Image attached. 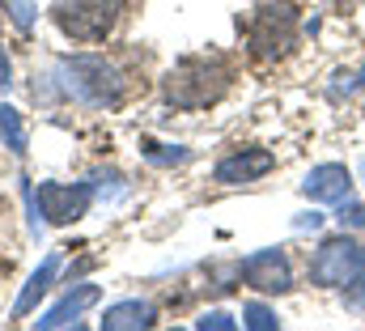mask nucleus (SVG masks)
Segmentation results:
<instances>
[{
    "instance_id": "f257e3e1",
    "label": "nucleus",
    "mask_w": 365,
    "mask_h": 331,
    "mask_svg": "<svg viewBox=\"0 0 365 331\" xmlns=\"http://www.w3.org/2000/svg\"><path fill=\"white\" fill-rule=\"evenodd\" d=\"M230 89V64L221 56H187L166 73V98L175 106H208Z\"/></svg>"
},
{
    "instance_id": "f03ea898",
    "label": "nucleus",
    "mask_w": 365,
    "mask_h": 331,
    "mask_svg": "<svg viewBox=\"0 0 365 331\" xmlns=\"http://www.w3.org/2000/svg\"><path fill=\"white\" fill-rule=\"evenodd\" d=\"M60 81L86 106H115L119 93H123L119 68L110 60H102V56H68V60H60Z\"/></svg>"
},
{
    "instance_id": "7ed1b4c3",
    "label": "nucleus",
    "mask_w": 365,
    "mask_h": 331,
    "mask_svg": "<svg viewBox=\"0 0 365 331\" xmlns=\"http://www.w3.org/2000/svg\"><path fill=\"white\" fill-rule=\"evenodd\" d=\"M310 280L323 289H353L365 280V247L353 238H327L310 259Z\"/></svg>"
},
{
    "instance_id": "20e7f679",
    "label": "nucleus",
    "mask_w": 365,
    "mask_h": 331,
    "mask_svg": "<svg viewBox=\"0 0 365 331\" xmlns=\"http://www.w3.org/2000/svg\"><path fill=\"white\" fill-rule=\"evenodd\" d=\"M119 9H123L119 0H60L56 4V21L77 43H102L115 30Z\"/></svg>"
},
{
    "instance_id": "39448f33",
    "label": "nucleus",
    "mask_w": 365,
    "mask_h": 331,
    "mask_svg": "<svg viewBox=\"0 0 365 331\" xmlns=\"http://www.w3.org/2000/svg\"><path fill=\"white\" fill-rule=\"evenodd\" d=\"M247 39H251V51L264 56V60H276L284 56L293 43H297V17L284 9V4H268L255 13V21L247 26Z\"/></svg>"
},
{
    "instance_id": "423d86ee",
    "label": "nucleus",
    "mask_w": 365,
    "mask_h": 331,
    "mask_svg": "<svg viewBox=\"0 0 365 331\" xmlns=\"http://www.w3.org/2000/svg\"><path fill=\"white\" fill-rule=\"evenodd\" d=\"M93 200L90 183H38L34 191V208L51 221V225H68V221H81L86 208Z\"/></svg>"
},
{
    "instance_id": "0eeeda50",
    "label": "nucleus",
    "mask_w": 365,
    "mask_h": 331,
    "mask_svg": "<svg viewBox=\"0 0 365 331\" xmlns=\"http://www.w3.org/2000/svg\"><path fill=\"white\" fill-rule=\"evenodd\" d=\"M242 280L259 293H289L293 289V268L280 250H255L242 259Z\"/></svg>"
},
{
    "instance_id": "6e6552de",
    "label": "nucleus",
    "mask_w": 365,
    "mask_h": 331,
    "mask_svg": "<svg viewBox=\"0 0 365 331\" xmlns=\"http://www.w3.org/2000/svg\"><path fill=\"white\" fill-rule=\"evenodd\" d=\"M268 170H272V153H268V149H238V153L221 158L212 174H217V183L238 187V183H255V178H264Z\"/></svg>"
},
{
    "instance_id": "1a4fd4ad",
    "label": "nucleus",
    "mask_w": 365,
    "mask_h": 331,
    "mask_svg": "<svg viewBox=\"0 0 365 331\" xmlns=\"http://www.w3.org/2000/svg\"><path fill=\"white\" fill-rule=\"evenodd\" d=\"M302 191H306L310 200L336 204V200H344V195L353 191V174H349L344 166H336V162H323V166H314V170L302 178Z\"/></svg>"
},
{
    "instance_id": "9d476101",
    "label": "nucleus",
    "mask_w": 365,
    "mask_h": 331,
    "mask_svg": "<svg viewBox=\"0 0 365 331\" xmlns=\"http://www.w3.org/2000/svg\"><path fill=\"white\" fill-rule=\"evenodd\" d=\"M158 310L149 302H119V306H106L102 315V331H140V327H153Z\"/></svg>"
},
{
    "instance_id": "9b49d317",
    "label": "nucleus",
    "mask_w": 365,
    "mask_h": 331,
    "mask_svg": "<svg viewBox=\"0 0 365 331\" xmlns=\"http://www.w3.org/2000/svg\"><path fill=\"white\" fill-rule=\"evenodd\" d=\"M98 302V285H81V289H73V293H64L51 310H47V319H38V327H68L86 306Z\"/></svg>"
},
{
    "instance_id": "f8f14e48",
    "label": "nucleus",
    "mask_w": 365,
    "mask_h": 331,
    "mask_svg": "<svg viewBox=\"0 0 365 331\" xmlns=\"http://www.w3.org/2000/svg\"><path fill=\"white\" fill-rule=\"evenodd\" d=\"M56 268H60V255H47V259H43V268H38V272L26 280V289L17 293V302H13V319H26V315L34 310V302H38V297L51 289V280H56Z\"/></svg>"
},
{
    "instance_id": "ddd939ff",
    "label": "nucleus",
    "mask_w": 365,
    "mask_h": 331,
    "mask_svg": "<svg viewBox=\"0 0 365 331\" xmlns=\"http://www.w3.org/2000/svg\"><path fill=\"white\" fill-rule=\"evenodd\" d=\"M0 136H4V149L9 153H26V128H21V115L13 111V106H4L0 102Z\"/></svg>"
},
{
    "instance_id": "4468645a",
    "label": "nucleus",
    "mask_w": 365,
    "mask_h": 331,
    "mask_svg": "<svg viewBox=\"0 0 365 331\" xmlns=\"http://www.w3.org/2000/svg\"><path fill=\"white\" fill-rule=\"evenodd\" d=\"M242 323H247V327H255V331H272V327H280V319H276L268 306H259V302H251V306L242 310Z\"/></svg>"
},
{
    "instance_id": "2eb2a0df",
    "label": "nucleus",
    "mask_w": 365,
    "mask_h": 331,
    "mask_svg": "<svg viewBox=\"0 0 365 331\" xmlns=\"http://www.w3.org/2000/svg\"><path fill=\"white\" fill-rule=\"evenodd\" d=\"M195 327H200V331H208V327H217V331H234L238 323H234V319H230L225 310H208V315H200V319H195Z\"/></svg>"
},
{
    "instance_id": "dca6fc26",
    "label": "nucleus",
    "mask_w": 365,
    "mask_h": 331,
    "mask_svg": "<svg viewBox=\"0 0 365 331\" xmlns=\"http://www.w3.org/2000/svg\"><path fill=\"white\" fill-rule=\"evenodd\" d=\"M4 9L13 13V21H17L21 30H30V26H34V4H30V0H4Z\"/></svg>"
},
{
    "instance_id": "f3484780",
    "label": "nucleus",
    "mask_w": 365,
    "mask_h": 331,
    "mask_svg": "<svg viewBox=\"0 0 365 331\" xmlns=\"http://www.w3.org/2000/svg\"><path fill=\"white\" fill-rule=\"evenodd\" d=\"M340 225L365 230V204H344V208H340Z\"/></svg>"
},
{
    "instance_id": "a211bd4d",
    "label": "nucleus",
    "mask_w": 365,
    "mask_h": 331,
    "mask_svg": "<svg viewBox=\"0 0 365 331\" xmlns=\"http://www.w3.org/2000/svg\"><path fill=\"white\" fill-rule=\"evenodd\" d=\"M0 89H9V56H4V47H0Z\"/></svg>"
},
{
    "instance_id": "6ab92c4d",
    "label": "nucleus",
    "mask_w": 365,
    "mask_h": 331,
    "mask_svg": "<svg viewBox=\"0 0 365 331\" xmlns=\"http://www.w3.org/2000/svg\"><path fill=\"white\" fill-rule=\"evenodd\" d=\"M361 81H365V73H361Z\"/></svg>"
}]
</instances>
